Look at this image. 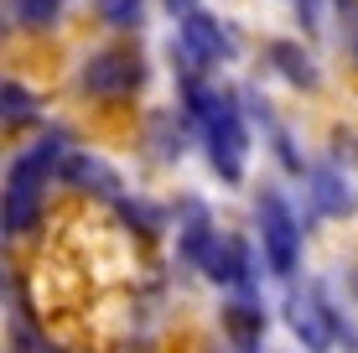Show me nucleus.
Returning a JSON list of instances; mask_svg holds the SVG:
<instances>
[{
    "instance_id": "obj_5",
    "label": "nucleus",
    "mask_w": 358,
    "mask_h": 353,
    "mask_svg": "<svg viewBox=\"0 0 358 353\" xmlns=\"http://www.w3.org/2000/svg\"><path fill=\"white\" fill-rule=\"evenodd\" d=\"M286 322H291V333L301 338L312 353H327V348H332L338 322H332L327 301L317 296V291H291V296H286Z\"/></svg>"
},
{
    "instance_id": "obj_10",
    "label": "nucleus",
    "mask_w": 358,
    "mask_h": 353,
    "mask_svg": "<svg viewBox=\"0 0 358 353\" xmlns=\"http://www.w3.org/2000/svg\"><path fill=\"white\" fill-rule=\"evenodd\" d=\"M317 198H322L327 213H348V187H338L332 172H317Z\"/></svg>"
},
{
    "instance_id": "obj_14",
    "label": "nucleus",
    "mask_w": 358,
    "mask_h": 353,
    "mask_svg": "<svg viewBox=\"0 0 358 353\" xmlns=\"http://www.w3.org/2000/svg\"><path fill=\"white\" fill-rule=\"evenodd\" d=\"M353 63H358V36H353Z\"/></svg>"
},
{
    "instance_id": "obj_6",
    "label": "nucleus",
    "mask_w": 358,
    "mask_h": 353,
    "mask_svg": "<svg viewBox=\"0 0 358 353\" xmlns=\"http://www.w3.org/2000/svg\"><path fill=\"white\" fill-rule=\"evenodd\" d=\"M182 47H187V63H197V68L218 63V57L229 52V42H224V31H218V21L203 16V10H192V16L182 21Z\"/></svg>"
},
{
    "instance_id": "obj_12",
    "label": "nucleus",
    "mask_w": 358,
    "mask_h": 353,
    "mask_svg": "<svg viewBox=\"0 0 358 353\" xmlns=\"http://www.w3.org/2000/svg\"><path fill=\"white\" fill-rule=\"evenodd\" d=\"M296 10H301L306 27H317V0H296Z\"/></svg>"
},
{
    "instance_id": "obj_8",
    "label": "nucleus",
    "mask_w": 358,
    "mask_h": 353,
    "mask_svg": "<svg viewBox=\"0 0 358 353\" xmlns=\"http://www.w3.org/2000/svg\"><path fill=\"white\" fill-rule=\"evenodd\" d=\"M94 6L109 27H135L141 21V0H94Z\"/></svg>"
},
{
    "instance_id": "obj_9",
    "label": "nucleus",
    "mask_w": 358,
    "mask_h": 353,
    "mask_svg": "<svg viewBox=\"0 0 358 353\" xmlns=\"http://www.w3.org/2000/svg\"><path fill=\"white\" fill-rule=\"evenodd\" d=\"M57 10H63V0H16V16L27 27H47V21H57Z\"/></svg>"
},
{
    "instance_id": "obj_4",
    "label": "nucleus",
    "mask_w": 358,
    "mask_h": 353,
    "mask_svg": "<svg viewBox=\"0 0 358 353\" xmlns=\"http://www.w3.org/2000/svg\"><path fill=\"white\" fill-rule=\"evenodd\" d=\"M260 245H265V260L275 275H291L296 271V254H301V229H296L291 208L275 198V192H265L260 198Z\"/></svg>"
},
{
    "instance_id": "obj_3",
    "label": "nucleus",
    "mask_w": 358,
    "mask_h": 353,
    "mask_svg": "<svg viewBox=\"0 0 358 353\" xmlns=\"http://www.w3.org/2000/svg\"><path fill=\"white\" fill-rule=\"evenodd\" d=\"M145 78V63L135 47H104L83 63V94L94 99H130Z\"/></svg>"
},
{
    "instance_id": "obj_13",
    "label": "nucleus",
    "mask_w": 358,
    "mask_h": 353,
    "mask_svg": "<svg viewBox=\"0 0 358 353\" xmlns=\"http://www.w3.org/2000/svg\"><path fill=\"white\" fill-rule=\"evenodd\" d=\"M166 6H171V16H177V10H182V16H192V0H166Z\"/></svg>"
},
{
    "instance_id": "obj_1",
    "label": "nucleus",
    "mask_w": 358,
    "mask_h": 353,
    "mask_svg": "<svg viewBox=\"0 0 358 353\" xmlns=\"http://www.w3.org/2000/svg\"><path fill=\"white\" fill-rule=\"evenodd\" d=\"M192 115L208 136V156H213L218 177L224 182H239L244 177V130H239V115L224 94L213 89H192Z\"/></svg>"
},
{
    "instance_id": "obj_7",
    "label": "nucleus",
    "mask_w": 358,
    "mask_h": 353,
    "mask_svg": "<svg viewBox=\"0 0 358 353\" xmlns=\"http://www.w3.org/2000/svg\"><path fill=\"white\" fill-rule=\"evenodd\" d=\"M260 327H265V317H260V307H244V301H234V307H229V333L239 338L244 348H250L255 338H260Z\"/></svg>"
},
{
    "instance_id": "obj_11",
    "label": "nucleus",
    "mask_w": 358,
    "mask_h": 353,
    "mask_svg": "<svg viewBox=\"0 0 358 353\" xmlns=\"http://www.w3.org/2000/svg\"><path fill=\"white\" fill-rule=\"evenodd\" d=\"M31 115V99L16 89V83H6V120H27Z\"/></svg>"
},
{
    "instance_id": "obj_2",
    "label": "nucleus",
    "mask_w": 358,
    "mask_h": 353,
    "mask_svg": "<svg viewBox=\"0 0 358 353\" xmlns=\"http://www.w3.org/2000/svg\"><path fill=\"white\" fill-rule=\"evenodd\" d=\"M57 161V145H36L27 151L16 166H10V182H6V234H21V229L36 224V208H42V187H47V172Z\"/></svg>"
}]
</instances>
